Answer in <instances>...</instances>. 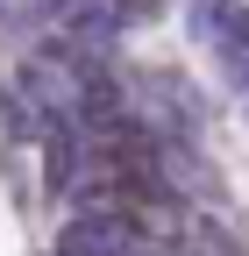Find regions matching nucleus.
Instances as JSON below:
<instances>
[{
  "label": "nucleus",
  "instance_id": "f257e3e1",
  "mask_svg": "<svg viewBox=\"0 0 249 256\" xmlns=\"http://www.w3.org/2000/svg\"><path fill=\"white\" fill-rule=\"evenodd\" d=\"M50 256H142V249H136V228L121 206H72Z\"/></svg>",
  "mask_w": 249,
  "mask_h": 256
},
{
  "label": "nucleus",
  "instance_id": "f03ea898",
  "mask_svg": "<svg viewBox=\"0 0 249 256\" xmlns=\"http://www.w3.org/2000/svg\"><path fill=\"white\" fill-rule=\"evenodd\" d=\"M107 8H114L121 28H136V22H157V14H164V0H107Z\"/></svg>",
  "mask_w": 249,
  "mask_h": 256
}]
</instances>
